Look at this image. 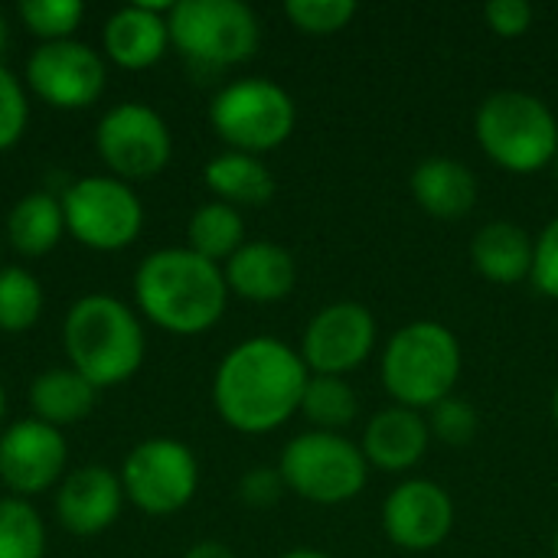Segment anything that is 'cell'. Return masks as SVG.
<instances>
[{
    "mask_svg": "<svg viewBox=\"0 0 558 558\" xmlns=\"http://www.w3.org/2000/svg\"><path fill=\"white\" fill-rule=\"evenodd\" d=\"M301 353L278 337H248L232 347L213 376V405L239 435H268L301 412L307 389Z\"/></svg>",
    "mask_w": 558,
    "mask_h": 558,
    "instance_id": "cell-1",
    "label": "cell"
},
{
    "mask_svg": "<svg viewBox=\"0 0 558 558\" xmlns=\"http://www.w3.org/2000/svg\"><path fill=\"white\" fill-rule=\"evenodd\" d=\"M134 301L141 314L160 330L196 337L222 320L229 284L222 265L190 248H160L137 265Z\"/></svg>",
    "mask_w": 558,
    "mask_h": 558,
    "instance_id": "cell-2",
    "label": "cell"
},
{
    "mask_svg": "<svg viewBox=\"0 0 558 558\" xmlns=\"http://www.w3.org/2000/svg\"><path fill=\"white\" fill-rule=\"evenodd\" d=\"M62 347L69 366L95 389L131 379L144 363V327L137 314L111 294L78 298L62 324Z\"/></svg>",
    "mask_w": 558,
    "mask_h": 558,
    "instance_id": "cell-3",
    "label": "cell"
},
{
    "mask_svg": "<svg viewBox=\"0 0 558 558\" xmlns=\"http://www.w3.org/2000/svg\"><path fill=\"white\" fill-rule=\"evenodd\" d=\"M464 369V353L451 327L438 320H412L399 327L379 356L383 389L392 405L432 412L451 399Z\"/></svg>",
    "mask_w": 558,
    "mask_h": 558,
    "instance_id": "cell-4",
    "label": "cell"
},
{
    "mask_svg": "<svg viewBox=\"0 0 558 558\" xmlns=\"http://www.w3.org/2000/svg\"><path fill=\"white\" fill-rule=\"evenodd\" d=\"M481 150L507 173H539L558 157L556 111L533 92L500 88L487 95L474 114Z\"/></svg>",
    "mask_w": 558,
    "mask_h": 558,
    "instance_id": "cell-5",
    "label": "cell"
},
{
    "mask_svg": "<svg viewBox=\"0 0 558 558\" xmlns=\"http://www.w3.org/2000/svg\"><path fill=\"white\" fill-rule=\"evenodd\" d=\"M278 471L284 487L314 507H343L356 500L369 481V464L360 441L314 428L284 445Z\"/></svg>",
    "mask_w": 558,
    "mask_h": 558,
    "instance_id": "cell-6",
    "label": "cell"
},
{
    "mask_svg": "<svg viewBox=\"0 0 558 558\" xmlns=\"http://www.w3.org/2000/svg\"><path fill=\"white\" fill-rule=\"evenodd\" d=\"M209 124L239 154H268L281 147L298 124V105L284 85L252 75L222 85L209 101Z\"/></svg>",
    "mask_w": 558,
    "mask_h": 558,
    "instance_id": "cell-7",
    "label": "cell"
},
{
    "mask_svg": "<svg viewBox=\"0 0 558 558\" xmlns=\"http://www.w3.org/2000/svg\"><path fill=\"white\" fill-rule=\"evenodd\" d=\"M170 43L203 69L242 65L262 43V23L242 0H180L167 13Z\"/></svg>",
    "mask_w": 558,
    "mask_h": 558,
    "instance_id": "cell-8",
    "label": "cell"
},
{
    "mask_svg": "<svg viewBox=\"0 0 558 558\" xmlns=\"http://www.w3.org/2000/svg\"><path fill=\"white\" fill-rule=\"evenodd\" d=\"M65 232L85 248H128L144 229V206L137 193L118 177H82L62 193Z\"/></svg>",
    "mask_w": 558,
    "mask_h": 558,
    "instance_id": "cell-9",
    "label": "cell"
},
{
    "mask_svg": "<svg viewBox=\"0 0 558 558\" xmlns=\"http://www.w3.org/2000/svg\"><path fill=\"white\" fill-rule=\"evenodd\" d=\"M124 497L147 517L180 513L199 487L196 454L177 438H147L121 464Z\"/></svg>",
    "mask_w": 558,
    "mask_h": 558,
    "instance_id": "cell-10",
    "label": "cell"
},
{
    "mask_svg": "<svg viewBox=\"0 0 558 558\" xmlns=\"http://www.w3.org/2000/svg\"><path fill=\"white\" fill-rule=\"evenodd\" d=\"M95 150L118 180L157 177L173 154L167 121L144 101H124L101 114L95 128Z\"/></svg>",
    "mask_w": 558,
    "mask_h": 558,
    "instance_id": "cell-11",
    "label": "cell"
},
{
    "mask_svg": "<svg viewBox=\"0 0 558 558\" xmlns=\"http://www.w3.org/2000/svg\"><path fill=\"white\" fill-rule=\"evenodd\" d=\"M379 340L376 314L360 301H333L320 307L301 337V360L311 376L347 379L373 356Z\"/></svg>",
    "mask_w": 558,
    "mask_h": 558,
    "instance_id": "cell-12",
    "label": "cell"
},
{
    "mask_svg": "<svg viewBox=\"0 0 558 558\" xmlns=\"http://www.w3.org/2000/svg\"><path fill=\"white\" fill-rule=\"evenodd\" d=\"M108 82L105 59L78 39L43 43L26 59V85L59 111H78L101 98Z\"/></svg>",
    "mask_w": 558,
    "mask_h": 558,
    "instance_id": "cell-13",
    "label": "cell"
},
{
    "mask_svg": "<svg viewBox=\"0 0 558 558\" xmlns=\"http://www.w3.org/2000/svg\"><path fill=\"white\" fill-rule=\"evenodd\" d=\"M454 530L451 494L425 477H409L383 504V533L402 553H432Z\"/></svg>",
    "mask_w": 558,
    "mask_h": 558,
    "instance_id": "cell-14",
    "label": "cell"
},
{
    "mask_svg": "<svg viewBox=\"0 0 558 558\" xmlns=\"http://www.w3.org/2000/svg\"><path fill=\"white\" fill-rule=\"evenodd\" d=\"M65 461L69 448L62 432L39 418L13 422L0 435V484L20 500L49 490L62 477Z\"/></svg>",
    "mask_w": 558,
    "mask_h": 558,
    "instance_id": "cell-15",
    "label": "cell"
},
{
    "mask_svg": "<svg viewBox=\"0 0 558 558\" xmlns=\"http://www.w3.org/2000/svg\"><path fill=\"white\" fill-rule=\"evenodd\" d=\"M124 507L121 477L101 464L75 468L56 494V520L72 536L105 533Z\"/></svg>",
    "mask_w": 558,
    "mask_h": 558,
    "instance_id": "cell-16",
    "label": "cell"
},
{
    "mask_svg": "<svg viewBox=\"0 0 558 558\" xmlns=\"http://www.w3.org/2000/svg\"><path fill=\"white\" fill-rule=\"evenodd\" d=\"M432 445V428L428 418L415 409L405 405H389L379 409L360 438V451L369 468L383 474H402L422 464Z\"/></svg>",
    "mask_w": 558,
    "mask_h": 558,
    "instance_id": "cell-17",
    "label": "cell"
},
{
    "mask_svg": "<svg viewBox=\"0 0 558 558\" xmlns=\"http://www.w3.org/2000/svg\"><path fill=\"white\" fill-rule=\"evenodd\" d=\"M173 3H131L121 7L108 16L105 29H101V43H105V56L121 65V69H150L154 62L163 59L167 46H170V29H167V13Z\"/></svg>",
    "mask_w": 558,
    "mask_h": 558,
    "instance_id": "cell-18",
    "label": "cell"
},
{
    "mask_svg": "<svg viewBox=\"0 0 558 558\" xmlns=\"http://www.w3.org/2000/svg\"><path fill=\"white\" fill-rule=\"evenodd\" d=\"M229 294H239L252 304H275L284 301L298 284V262L278 242H245L226 265H222Z\"/></svg>",
    "mask_w": 558,
    "mask_h": 558,
    "instance_id": "cell-19",
    "label": "cell"
},
{
    "mask_svg": "<svg viewBox=\"0 0 558 558\" xmlns=\"http://www.w3.org/2000/svg\"><path fill=\"white\" fill-rule=\"evenodd\" d=\"M409 190H412V199L418 203V209H425L432 219H445V222L471 216V209L477 206V196H481L474 170L454 157H425L412 170Z\"/></svg>",
    "mask_w": 558,
    "mask_h": 558,
    "instance_id": "cell-20",
    "label": "cell"
},
{
    "mask_svg": "<svg viewBox=\"0 0 558 558\" xmlns=\"http://www.w3.org/2000/svg\"><path fill=\"white\" fill-rule=\"evenodd\" d=\"M533 252H536V239L510 219H494L481 226L471 239V265L490 284L510 288L530 281Z\"/></svg>",
    "mask_w": 558,
    "mask_h": 558,
    "instance_id": "cell-21",
    "label": "cell"
},
{
    "mask_svg": "<svg viewBox=\"0 0 558 558\" xmlns=\"http://www.w3.org/2000/svg\"><path fill=\"white\" fill-rule=\"evenodd\" d=\"M98 399V389L78 376L72 366L65 369H46L33 379L29 386V409L39 422L52 425V428H65L75 425L82 418L92 415Z\"/></svg>",
    "mask_w": 558,
    "mask_h": 558,
    "instance_id": "cell-22",
    "label": "cell"
},
{
    "mask_svg": "<svg viewBox=\"0 0 558 558\" xmlns=\"http://www.w3.org/2000/svg\"><path fill=\"white\" fill-rule=\"evenodd\" d=\"M203 180L219 203H229L235 209L262 206L275 196V173L265 167V160L239 150H226L213 157L203 170Z\"/></svg>",
    "mask_w": 558,
    "mask_h": 558,
    "instance_id": "cell-23",
    "label": "cell"
},
{
    "mask_svg": "<svg viewBox=\"0 0 558 558\" xmlns=\"http://www.w3.org/2000/svg\"><path fill=\"white\" fill-rule=\"evenodd\" d=\"M62 232H65V213H62V199L52 193H29L7 216V235L13 248L26 258H39L52 252Z\"/></svg>",
    "mask_w": 558,
    "mask_h": 558,
    "instance_id": "cell-24",
    "label": "cell"
},
{
    "mask_svg": "<svg viewBox=\"0 0 558 558\" xmlns=\"http://www.w3.org/2000/svg\"><path fill=\"white\" fill-rule=\"evenodd\" d=\"M186 248L216 262V265H226L242 245H245V219L235 206L229 203H203L193 216H190V226H186Z\"/></svg>",
    "mask_w": 558,
    "mask_h": 558,
    "instance_id": "cell-25",
    "label": "cell"
},
{
    "mask_svg": "<svg viewBox=\"0 0 558 558\" xmlns=\"http://www.w3.org/2000/svg\"><path fill=\"white\" fill-rule=\"evenodd\" d=\"M301 415L314 425V432L343 435V428H350L360 415L356 389L340 376H311L301 399Z\"/></svg>",
    "mask_w": 558,
    "mask_h": 558,
    "instance_id": "cell-26",
    "label": "cell"
},
{
    "mask_svg": "<svg viewBox=\"0 0 558 558\" xmlns=\"http://www.w3.org/2000/svg\"><path fill=\"white\" fill-rule=\"evenodd\" d=\"M46 294L36 275H29L20 265L0 268V330L23 333L29 330L43 314Z\"/></svg>",
    "mask_w": 558,
    "mask_h": 558,
    "instance_id": "cell-27",
    "label": "cell"
},
{
    "mask_svg": "<svg viewBox=\"0 0 558 558\" xmlns=\"http://www.w3.org/2000/svg\"><path fill=\"white\" fill-rule=\"evenodd\" d=\"M46 556V526L43 517L20 497L0 500V558Z\"/></svg>",
    "mask_w": 558,
    "mask_h": 558,
    "instance_id": "cell-28",
    "label": "cell"
},
{
    "mask_svg": "<svg viewBox=\"0 0 558 558\" xmlns=\"http://www.w3.org/2000/svg\"><path fill=\"white\" fill-rule=\"evenodd\" d=\"M16 13L33 36H39L43 43H59V39H72L75 26L85 16V3L82 0H23Z\"/></svg>",
    "mask_w": 558,
    "mask_h": 558,
    "instance_id": "cell-29",
    "label": "cell"
},
{
    "mask_svg": "<svg viewBox=\"0 0 558 558\" xmlns=\"http://www.w3.org/2000/svg\"><path fill=\"white\" fill-rule=\"evenodd\" d=\"M360 7L353 0H288L284 16L294 29L307 36H333L356 20Z\"/></svg>",
    "mask_w": 558,
    "mask_h": 558,
    "instance_id": "cell-30",
    "label": "cell"
},
{
    "mask_svg": "<svg viewBox=\"0 0 558 558\" xmlns=\"http://www.w3.org/2000/svg\"><path fill=\"white\" fill-rule=\"evenodd\" d=\"M428 428H432V438H438L441 445L468 448L481 432V415L471 402L451 396L428 412Z\"/></svg>",
    "mask_w": 558,
    "mask_h": 558,
    "instance_id": "cell-31",
    "label": "cell"
},
{
    "mask_svg": "<svg viewBox=\"0 0 558 558\" xmlns=\"http://www.w3.org/2000/svg\"><path fill=\"white\" fill-rule=\"evenodd\" d=\"M29 121V101L23 82L0 62V150H10Z\"/></svg>",
    "mask_w": 558,
    "mask_h": 558,
    "instance_id": "cell-32",
    "label": "cell"
},
{
    "mask_svg": "<svg viewBox=\"0 0 558 558\" xmlns=\"http://www.w3.org/2000/svg\"><path fill=\"white\" fill-rule=\"evenodd\" d=\"M533 288L543 298L558 301V216L536 235V252H533Z\"/></svg>",
    "mask_w": 558,
    "mask_h": 558,
    "instance_id": "cell-33",
    "label": "cell"
},
{
    "mask_svg": "<svg viewBox=\"0 0 558 558\" xmlns=\"http://www.w3.org/2000/svg\"><path fill=\"white\" fill-rule=\"evenodd\" d=\"M484 20L490 26L494 36L500 39H520L530 33L533 20H536V10L526 3V0H490L484 7Z\"/></svg>",
    "mask_w": 558,
    "mask_h": 558,
    "instance_id": "cell-34",
    "label": "cell"
},
{
    "mask_svg": "<svg viewBox=\"0 0 558 558\" xmlns=\"http://www.w3.org/2000/svg\"><path fill=\"white\" fill-rule=\"evenodd\" d=\"M284 481H281V471L278 468H252L242 481H239V497L245 507H255V510H268L281 500L284 494Z\"/></svg>",
    "mask_w": 558,
    "mask_h": 558,
    "instance_id": "cell-35",
    "label": "cell"
},
{
    "mask_svg": "<svg viewBox=\"0 0 558 558\" xmlns=\"http://www.w3.org/2000/svg\"><path fill=\"white\" fill-rule=\"evenodd\" d=\"M183 558H235V553L226 543H219V539H203V543L190 546L183 553Z\"/></svg>",
    "mask_w": 558,
    "mask_h": 558,
    "instance_id": "cell-36",
    "label": "cell"
},
{
    "mask_svg": "<svg viewBox=\"0 0 558 558\" xmlns=\"http://www.w3.org/2000/svg\"><path fill=\"white\" fill-rule=\"evenodd\" d=\"M281 558H330V556H324V553H317V549H291V553H284Z\"/></svg>",
    "mask_w": 558,
    "mask_h": 558,
    "instance_id": "cell-37",
    "label": "cell"
},
{
    "mask_svg": "<svg viewBox=\"0 0 558 558\" xmlns=\"http://www.w3.org/2000/svg\"><path fill=\"white\" fill-rule=\"evenodd\" d=\"M7 39H10V26H7V20H3V13H0V52L7 49Z\"/></svg>",
    "mask_w": 558,
    "mask_h": 558,
    "instance_id": "cell-38",
    "label": "cell"
},
{
    "mask_svg": "<svg viewBox=\"0 0 558 558\" xmlns=\"http://www.w3.org/2000/svg\"><path fill=\"white\" fill-rule=\"evenodd\" d=\"M553 418H556V428H558V383H556V389H553Z\"/></svg>",
    "mask_w": 558,
    "mask_h": 558,
    "instance_id": "cell-39",
    "label": "cell"
},
{
    "mask_svg": "<svg viewBox=\"0 0 558 558\" xmlns=\"http://www.w3.org/2000/svg\"><path fill=\"white\" fill-rule=\"evenodd\" d=\"M3 412H7V392H3V386H0V422H3Z\"/></svg>",
    "mask_w": 558,
    "mask_h": 558,
    "instance_id": "cell-40",
    "label": "cell"
},
{
    "mask_svg": "<svg viewBox=\"0 0 558 558\" xmlns=\"http://www.w3.org/2000/svg\"><path fill=\"white\" fill-rule=\"evenodd\" d=\"M553 556L558 558V533H556V543H553Z\"/></svg>",
    "mask_w": 558,
    "mask_h": 558,
    "instance_id": "cell-41",
    "label": "cell"
},
{
    "mask_svg": "<svg viewBox=\"0 0 558 558\" xmlns=\"http://www.w3.org/2000/svg\"><path fill=\"white\" fill-rule=\"evenodd\" d=\"M553 170H556V180H558V157H556V163H553Z\"/></svg>",
    "mask_w": 558,
    "mask_h": 558,
    "instance_id": "cell-42",
    "label": "cell"
}]
</instances>
